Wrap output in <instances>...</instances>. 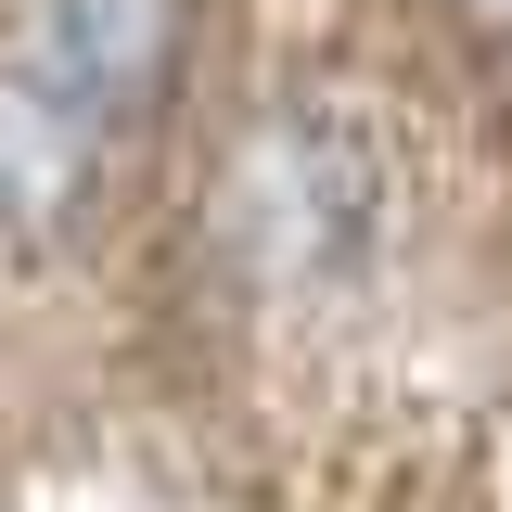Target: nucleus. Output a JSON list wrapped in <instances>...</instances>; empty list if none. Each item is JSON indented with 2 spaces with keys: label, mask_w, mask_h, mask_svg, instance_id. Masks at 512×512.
<instances>
[{
  "label": "nucleus",
  "mask_w": 512,
  "mask_h": 512,
  "mask_svg": "<svg viewBox=\"0 0 512 512\" xmlns=\"http://www.w3.org/2000/svg\"><path fill=\"white\" fill-rule=\"evenodd\" d=\"M397 128L359 90H282L218 141L205 180V269L231 282V308L320 320L372 295L397 256Z\"/></svg>",
  "instance_id": "1"
},
{
  "label": "nucleus",
  "mask_w": 512,
  "mask_h": 512,
  "mask_svg": "<svg viewBox=\"0 0 512 512\" xmlns=\"http://www.w3.org/2000/svg\"><path fill=\"white\" fill-rule=\"evenodd\" d=\"M0 64L103 141L116 116H141V103L167 90V64H180V0H0Z\"/></svg>",
  "instance_id": "2"
},
{
  "label": "nucleus",
  "mask_w": 512,
  "mask_h": 512,
  "mask_svg": "<svg viewBox=\"0 0 512 512\" xmlns=\"http://www.w3.org/2000/svg\"><path fill=\"white\" fill-rule=\"evenodd\" d=\"M90 128L64 116V103H39L13 64H0V256H39L77 218V192H90Z\"/></svg>",
  "instance_id": "3"
},
{
  "label": "nucleus",
  "mask_w": 512,
  "mask_h": 512,
  "mask_svg": "<svg viewBox=\"0 0 512 512\" xmlns=\"http://www.w3.org/2000/svg\"><path fill=\"white\" fill-rule=\"evenodd\" d=\"M461 26H487V39H512V0H448Z\"/></svg>",
  "instance_id": "4"
}]
</instances>
